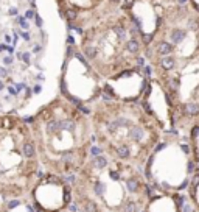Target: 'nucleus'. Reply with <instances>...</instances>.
I'll list each match as a JSON object with an SVG mask.
<instances>
[{
    "label": "nucleus",
    "instance_id": "obj_1",
    "mask_svg": "<svg viewBox=\"0 0 199 212\" xmlns=\"http://www.w3.org/2000/svg\"><path fill=\"white\" fill-rule=\"evenodd\" d=\"M145 73L166 101L171 131L199 123V13L187 2L157 7L143 33Z\"/></svg>",
    "mask_w": 199,
    "mask_h": 212
},
{
    "label": "nucleus",
    "instance_id": "obj_7",
    "mask_svg": "<svg viewBox=\"0 0 199 212\" xmlns=\"http://www.w3.org/2000/svg\"><path fill=\"white\" fill-rule=\"evenodd\" d=\"M137 209H139V206H137V203L132 201V200L126 201V204H125V207H123L125 212H137Z\"/></svg>",
    "mask_w": 199,
    "mask_h": 212
},
{
    "label": "nucleus",
    "instance_id": "obj_2",
    "mask_svg": "<svg viewBox=\"0 0 199 212\" xmlns=\"http://www.w3.org/2000/svg\"><path fill=\"white\" fill-rule=\"evenodd\" d=\"M89 117L103 153L140 168L165 133L149 101L115 97L104 87L89 108Z\"/></svg>",
    "mask_w": 199,
    "mask_h": 212
},
{
    "label": "nucleus",
    "instance_id": "obj_4",
    "mask_svg": "<svg viewBox=\"0 0 199 212\" xmlns=\"http://www.w3.org/2000/svg\"><path fill=\"white\" fill-rule=\"evenodd\" d=\"M67 39L106 84L145 73L143 33L125 5Z\"/></svg>",
    "mask_w": 199,
    "mask_h": 212
},
{
    "label": "nucleus",
    "instance_id": "obj_5",
    "mask_svg": "<svg viewBox=\"0 0 199 212\" xmlns=\"http://www.w3.org/2000/svg\"><path fill=\"white\" fill-rule=\"evenodd\" d=\"M42 178V167L30 123L14 114H0V182L27 184Z\"/></svg>",
    "mask_w": 199,
    "mask_h": 212
},
{
    "label": "nucleus",
    "instance_id": "obj_3",
    "mask_svg": "<svg viewBox=\"0 0 199 212\" xmlns=\"http://www.w3.org/2000/svg\"><path fill=\"white\" fill-rule=\"evenodd\" d=\"M25 120L31 127L44 170L67 176L89 159L95 137L89 108L84 104H75L61 94Z\"/></svg>",
    "mask_w": 199,
    "mask_h": 212
},
{
    "label": "nucleus",
    "instance_id": "obj_9",
    "mask_svg": "<svg viewBox=\"0 0 199 212\" xmlns=\"http://www.w3.org/2000/svg\"><path fill=\"white\" fill-rule=\"evenodd\" d=\"M185 2L194 10V11H197L199 13V0H185Z\"/></svg>",
    "mask_w": 199,
    "mask_h": 212
},
{
    "label": "nucleus",
    "instance_id": "obj_10",
    "mask_svg": "<svg viewBox=\"0 0 199 212\" xmlns=\"http://www.w3.org/2000/svg\"><path fill=\"white\" fill-rule=\"evenodd\" d=\"M19 203H20L19 200H11V201L8 203V207H10V209H13V207H16V206H17Z\"/></svg>",
    "mask_w": 199,
    "mask_h": 212
},
{
    "label": "nucleus",
    "instance_id": "obj_6",
    "mask_svg": "<svg viewBox=\"0 0 199 212\" xmlns=\"http://www.w3.org/2000/svg\"><path fill=\"white\" fill-rule=\"evenodd\" d=\"M53 3L67 33L76 35L118 11L125 0H53Z\"/></svg>",
    "mask_w": 199,
    "mask_h": 212
},
{
    "label": "nucleus",
    "instance_id": "obj_8",
    "mask_svg": "<svg viewBox=\"0 0 199 212\" xmlns=\"http://www.w3.org/2000/svg\"><path fill=\"white\" fill-rule=\"evenodd\" d=\"M154 5L163 7V5H171V3H177V2H185V0H149Z\"/></svg>",
    "mask_w": 199,
    "mask_h": 212
}]
</instances>
